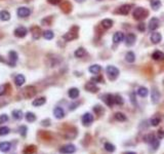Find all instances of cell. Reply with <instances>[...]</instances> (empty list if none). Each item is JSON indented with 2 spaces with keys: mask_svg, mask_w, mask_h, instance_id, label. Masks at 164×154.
<instances>
[{
  "mask_svg": "<svg viewBox=\"0 0 164 154\" xmlns=\"http://www.w3.org/2000/svg\"><path fill=\"white\" fill-rule=\"evenodd\" d=\"M148 14H149L148 10L146 8H144V7H137L132 12V16L137 21L146 19L148 16Z\"/></svg>",
  "mask_w": 164,
  "mask_h": 154,
  "instance_id": "obj_1",
  "label": "cell"
},
{
  "mask_svg": "<svg viewBox=\"0 0 164 154\" xmlns=\"http://www.w3.org/2000/svg\"><path fill=\"white\" fill-rule=\"evenodd\" d=\"M36 94H37L36 89H35L34 86H32V85L26 86L25 89L22 91V95H23V97L25 98V99H31V98L35 97V96H36Z\"/></svg>",
  "mask_w": 164,
  "mask_h": 154,
  "instance_id": "obj_2",
  "label": "cell"
},
{
  "mask_svg": "<svg viewBox=\"0 0 164 154\" xmlns=\"http://www.w3.org/2000/svg\"><path fill=\"white\" fill-rule=\"evenodd\" d=\"M106 72H107V75H108L109 79L110 80H115L117 77L119 76V70L115 67V66H107L106 68Z\"/></svg>",
  "mask_w": 164,
  "mask_h": 154,
  "instance_id": "obj_3",
  "label": "cell"
},
{
  "mask_svg": "<svg viewBox=\"0 0 164 154\" xmlns=\"http://www.w3.org/2000/svg\"><path fill=\"white\" fill-rule=\"evenodd\" d=\"M75 151H76V147L73 144H68L60 148V153L63 154H73Z\"/></svg>",
  "mask_w": 164,
  "mask_h": 154,
  "instance_id": "obj_4",
  "label": "cell"
},
{
  "mask_svg": "<svg viewBox=\"0 0 164 154\" xmlns=\"http://www.w3.org/2000/svg\"><path fill=\"white\" fill-rule=\"evenodd\" d=\"M160 98H161L160 91L156 87H153L152 91H151V100H152V103L153 104H157L160 101Z\"/></svg>",
  "mask_w": 164,
  "mask_h": 154,
  "instance_id": "obj_5",
  "label": "cell"
},
{
  "mask_svg": "<svg viewBox=\"0 0 164 154\" xmlns=\"http://www.w3.org/2000/svg\"><path fill=\"white\" fill-rule=\"evenodd\" d=\"M16 14H18V16H20V18H27V16H29L30 14H31V10H30V8H28V7L22 6L18 8Z\"/></svg>",
  "mask_w": 164,
  "mask_h": 154,
  "instance_id": "obj_6",
  "label": "cell"
},
{
  "mask_svg": "<svg viewBox=\"0 0 164 154\" xmlns=\"http://www.w3.org/2000/svg\"><path fill=\"white\" fill-rule=\"evenodd\" d=\"M103 101L106 103L107 106L109 107H112L113 105L115 104V99H114V96L111 95V94H106V95H104L103 97Z\"/></svg>",
  "mask_w": 164,
  "mask_h": 154,
  "instance_id": "obj_7",
  "label": "cell"
},
{
  "mask_svg": "<svg viewBox=\"0 0 164 154\" xmlns=\"http://www.w3.org/2000/svg\"><path fill=\"white\" fill-rule=\"evenodd\" d=\"M92 121H93V116H92V114L87 112V113H85L82 116V123H83V125H85V126H89L92 123Z\"/></svg>",
  "mask_w": 164,
  "mask_h": 154,
  "instance_id": "obj_8",
  "label": "cell"
},
{
  "mask_svg": "<svg viewBox=\"0 0 164 154\" xmlns=\"http://www.w3.org/2000/svg\"><path fill=\"white\" fill-rule=\"evenodd\" d=\"M8 54H9L8 65L10 66V67H14L16 61H18V54H16V52H14V50H11V52H9Z\"/></svg>",
  "mask_w": 164,
  "mask_h": 154,
  "instance_id": "obj_9",
  "label": "cell"
},
{
  "mask_svg": "<svg viewBox=\"0 0 164 154\" xmlns=\"http://www.w3.org/2000/svg\"><path fill=\"white\" fill-rule=\"evenodd\" d=\"M28 31L25 27H19L14 30V36L19 37V38H23V37H25L27 35Z\"/></svg>",
  "mask_w": 164,
  "mask_h": 154,
  "instance_id": "obj_10",
  "label": "cell"
},
{
  "mask_svg": "<svg viewBox=\"0 0 164 154\" xmlns=\"http://www.w3.org/2000/svg\"><path fill=\"white\" fill-rule=\"evenodd\" d=\"M54 115L58 119H62V118L65 117V111L62 107H56L54 109Z\"/></svg>",
  "mask_w": 164,
  "mask_h": 154,
  "instance_id": "obj_11",
  "label": "cell"
},
{
  "mask_svg": "<svg viewBox=\"0 0 164 154\" xmlns=\"http://www.w3.org/2000/svg\"><path fill=\"white\" fill-rule=\"evenodd\" d=\"M135 39H137V37H135V35L133 34V33H128V34L125 36L126 45H128V46L133 45V44H134V42H135Z\"/></svg>",
  "mask_w": 164,
  "mask_h": 154,
  "instance_id": "obj_12",
  "label": "cell"
},
{
  "mask_svg": "<svg viewBox=\"0 0 164 154\" xmlns=\"http://www.w3.org/2000/svg\"><path fill=\"white\" fill-rule=\"evenodd\" d=\"M131 7H132V5H130V4L122 5V6H120L119 8H118L117 12H118V14H123V16H125V14H128V12H130Z\"/></svg>",
  "mask_w": 164,
  "mask_h": 154,
  "instance_id": "obj_13",
  "label": "cell"
},
{
  "mask_svg": "<svg viewBox=\"0 0 164 154\" xmlns=\"http://www.w3.org/2000/svg\"><path fill=\"white\" fill-rule=\"evenodd\" d=\"M124 38H125V36H124V34L122 32H116V33L113 35V42H114L115 44H118V43H120L121 41H123Z\"/></svg>",
  "mask_w": 164,
  "mask_h": 154,
  "instance_id": "obj_14",
  "label": "cell"
},
{
  "mask_svg": "<svg viewBox=\"0 0 164 154\" xmlns=\"http://www.w3.org/2000/svg\"><path fill=\"white\" fill-rule=\"evenodd\" d=\"M159 27V20L157 18H152L150 20V23H149V29L151 31H155L157 28Z\"/></svg>",
  "mask_w": 164,
  "mask_h": 154,
  "instance_id": "obj_15",
  "label": "cell"
},
{
  "mask_svg": "<svg viewBox=\"0 0 164 154\" xmlns=\"http://www.w3.org/2000/svg\"><path fill=\"white\" fill-rule=\"evenodd\" d=\"M26 82V78L25 76L23 74H19L16 76V78H14V83H16V86H22L24 85Z\"/></svg>",
  "mask_w": 164,
  "mask_h": 154,
  "instance_id": "obj_16",
  "label": "cell"
},
{
  "mask_svg": "<svg viewBox=\"0 0 164 154\" xmlns=\"http://www.w3.org/2000/svg\"><path fill=\"white\" fill-rule=\"evenodd\" d=\"M31 32H32V36L34 39H39V37L41 36V29L38 26H34L31 28Z\"/></svg>",
  "mask_w": 164,
  "mask_h": 154,
  "instance_id": "obj_17",
  "label": "cell"
},
{
  "mask_svg": "<svg viewBox=\"0 0 164 154\" xmlns=\"http://www.w3.org/2000/svg\"><path fill=\"white\" fill-rule=\"evenodd\" d=\"M79 94H80V91H79L78 89H76V87H72V89H69V93H68V95H69L70 99L75 100V99H77V98L79 97Z\"/></svg>",
  "mask_w": 164,
  "mask_h": 154,
  "instance_id": "obj_18",
  "label": "cell"
},
{
  "mask_svg": "<svg viewBox=\"0 0 164 154\" xmlns=\"http://www.w3.org/2000/svg\"><path fill=\"white\" fill-rule=\"evenodd\" d=\"M161 40H162V36L160 33H158V32L152 33V35H151V41H152L154 44H157V43H159Z\"/></svg>",
  "mask_w": 164,
  "mask_h": 154,
  "instance_id": "obj_19",
  "label": "cell"
},
{
  "mask_svg": "<svg viewBox=\"0 0 164 154\" xmlns=\"http://www.w3.org/2000/svg\"><path fill=\"white\" fill-rule=\"evenodd\" d=\"M11 149V143L9 142H1L0 143V151L1 152H8Z\"/></svg>",
  "mask_w": 164,
  "mask_h": 154,
  "instance_id": "obj_20",
  "label": "cell"
},
{
  "mask_svg": "<svg viewBox=\"0 0 164 154\" xmlns=\"http://www.w3.org/2000/svg\"><path fill=\"white\" fill-rule=\"evenodd\" d=\"M45 103H46V99H45L44 97H40V98L35 99V100L32 102V105H33L34 107H40L42 106V105H44Z\"/></svg>",
  "mask_w": 164,
  "mask_h": 154,
  "instance_id": "obj_21",
  "label": "cell"
},
{
  "mask_svg": "<svg viewBox=\"0 0 164 154\" xmlns=\"http://www.w3.org/2000/svg\"><path fill=\"white\" fill-rule=\"evenodd\" d=\"M11 115H12V118L16 120H21L23 117H24V113H23L22 110H19V109H16L14 111L11 112Z\"/></svg>",
  "mask_w": 164,
  "mask_h": 154,
  "instance_id": "obj_22",
  "label": "cell"
},
{
  "mask_svg": "<svg viewBox=\"0 0 164 154\" xmlns=\"http://www.w3.org/2000/svg\"><path fill=\"white\" fill-rule=\"evenodd\" d=\"M88 70H89V72L91 73V74L97 75L102 71V67L99 65H97V64H95V65L90 66L89 68H88Z\"/></svg>",
  "mask_w": 164,
  "mask_h": 154,
  "instance_id": "obj_23",
  "label": "cell"
},
{
  "mask_svg": "<svg viewBox=\"0 0 164 154\" xmlns=\"http://www.w3.org/2000/svg\"><path fill=\"white\" fill-rule=\"evenodd\" d=\"M85 89L86 91H89V93H97V91H99V87H97L93 82H88L85 85Z\"/></svg>",
  "mask_w": 164,
  "mask_h": 154,
  "instance_id": "obj_24",
  "label": "cell"
},
{
  "mask_svg": "<svg viewBox=\"0 0 164 154\" xmlns=\"http://www.w3.org/2000/svg\"><path fill=\"white\" fill-rule=\"evenodd\" d=\"M152 58L155 61H161V60H164V54L160 50H156L152 54Z\"/></svg>",
  "mask_w": 164,
  "mask_h": 154,
  "instance_id": "obj_25",
  "label": "cell"
},
{
  "mask_svg": "<svg viewBox=\"0 0 164 154\" xmlns=\"http://www.w3.org/2000/svg\"><path fill=\"white\" fill-rule=\"evenodd\" d=\"M77 37V33H73L72 32V29H71V31L68 32V33H66L65 35L63 36V38L65 39L66 41H71L73 40V39H75Z\"/></svg>",
  "mask_w": 164,
  "mask_h": 154,
  "instance_id": "obj_26",
  "label": "cell"
},
{
  "mask_svg": "<svg viewBox=\"0 0 164 154\" xmlns=\"http://www.w3.org/2000/svg\"><path fill=\"white\" fill-rule=\"evenodd\" d=\"M137 95H139L141 98H146L147 96L149 95L148 89H147V87H145V86H142V87H139V89H137Z\"/></svg>",
  "mask_w": 164,
  "mask_h": 154,
  "instance_id": "obj_27",
  "label": "cell"
},
{
  "mask_svg": "<svg viewBox=\"0 0 164 154\" xmlns=\"http://www.w3.org/2000/svg\"><path fill=\"white\" fill-rule=\"evenodd\" d=\"M102 26H103L105 29H110L113 26V21L111 19H105V20L102 21Z\"/></svg>",
  "mask_w": 164,
  "mask_h": 154,
  "instance_id": "obj_28",
  "label": "cell"
},
{
  "mask_svg": "<svg viewBox=\"0 0 164 154\" xmlns=\"http://www.w3.org/2000/svg\"><path fill=\"white\" fill-rule=\"evenodd\" d=\"M36 146L34 145H30L28 147H26L25 149L23 150V154H33L36 152Z\"/></svg>",
  "mask_w": 164,
  "mask_h": 154,
  "instance_id": "obj_29",
  "label": "cell"
},
{
  "mask_svg": "<svg viewBox=\"0 0 164 154\" xmlns=\"http://www.w3.org/2000/svg\"><path fill=\"white\" fill-rule=\"evenodd\" d=\"M25 118L28 122H34V121L37 119L36 115H35L33 112H27V113L25 114Z\"/></svg>",
  "mask_w": 164,
  "mask_h": 154,
  "instance_id": "obj_30",
  "label": "cell"
},
{
  "mask_svg": "<svg viewBox=\"0 0 164 154\" xmlns=\"http://www.w3.org/2000/svg\"><path fill=\"white\" fill-rule=\"evenodd\" d=\"M162 120V115H156L151 119V124L152 126H157Z\"/></svg>",
  "mask_w": 164,
  "mask_h": 154,
  "instance_id": "obj_31",
  "label": "cell"
},
{
  "mask_svg": "<svg viewBox=\"0 0 164 154\" xmlns=\"http://www.w3.org/2000/svg\"><path fill=\"white\" fill-rule=\"evenodd\" d=\"M151 6L154 10H158L161 7V1L160 0H151Z\"/></svg>",
  "mask_w": 164,
  "mask_h": 154,
  "instance_id": "obj_32",
  "label": "cell"
},
{
  "mask_svg": "<svg viewBox=\"0 0 164 154\" xmlns=\"http://www.w3.org/2000/svg\"><path fill=\"white\" fill-rule=\"evenodd\" d=\"M10 19V14L6 10H1L0 12V20L1 21H8Z\"/></svg>",
  "mask_w": 164,
  "mask_h": 154,
  "instance_id": "obj_33",
  "label": "cell"
},
{
  "mask_svg": "<svg viewBox=\"0 0 164 154\" xmlns=\"http://www.w3.org/2000/svg\"><path fill=\"white\" fill-rule=\"evenodd\" d=\"M156 140V138H155V136H154L153 134H148L147 136H145L144 137V141L146 143H148V144H152V143L154 142V141Z\"/></svg>",
  "mask_w": 164,
  "mask_h": 154,
  "instance_id": "obj_34",
  "label": "cell"
},
{
  "mask_svg": "<svg viewBox=\"0 0 164 154\" xmlns=\"http://www.w3.org/2000/svg\"><path fill=\"white\" fill-rule=\"evenodd\" d=\"M125 60L128 62V63H133L135 60V54H133L132 52H128L125 56Z\"/></svg>",
  "mask_w": 164,
  "mask_h": 154,
  "instance_id": "obj_35",
  "label": "cell"
},
{
  "mask_svg": "<svg viewBox=\"0 0 164 154\" xmlns=\"http://www.w3.org/2000/svg\"><path fill=\"white\" fill-rule=\"evenodd\" d=\"M43 37H44L46 40H51L54 37V32L50 31V30H46V31L43 32Z\"/></svg>",
  "mask_w": 164,
  "mask_h": 154,
  "instance_id": "obj_36",
  "label": "cell"
},
{
  "mask_svg": "<svg viewBox=\"0 0 164 154\" xmlns=\"http://www.w3.org/2000/svg\"><path fill=\"white\" fill-rule=\"evenodd\" d=\"M74 54H75V57L76 58H82L84 54H85V50L82 48V47H79L78 50H75Z\"/></svg>",
  "mask_w": 164,
  "mask_h": 154,
  "instance_id": "obj_37",
  "label": "cell"
},
{
  "mask_svg": "<svg viewBox=\"0 0 164 154\" xmlns=\"http://www.w3.org/2000/svg\"><path fill=\"white\" fill-rule=\"evenodd\" d=\"M19 131H20V135H21V136L25 138V137L27 136L28 127L26 126V125H21V126L19 127Z\"/></svg>",
  "mask_w": 164,
  "mask_h": 154,
  "instance_id": "obj_38",
  "label": "cell"
},
{
  "mask_svg": "<svg viewBox=\"0 0 164 154\" xmlns=\"http://www.w3.org/2000/svg\"><path fill=\"white\" fill-rule=\"evenodd\" d=\"M10 133V129L7 126H0V136H6Z\"/></svg>",
  "mask_w": 164,
  "mask_h": 154,
  "instance_id": "obj_39",
  "label": "cell"
},
{
  "mask_svg": "<svg viewBox=\"0 0 164 154\" xmlns=\"http://www.w3.org/2000/svg\"><path fill=\"white\" fill-rule=\"evenodd\" d=\"M115 118H116L118 121H125V120H126L125 114L121 113V112H117V113L115 114Z\"/></svg>",
  "mask_w": 164,
  "mask_h": 154,
  "instance_id": "obj_40",
  "label": "cell"
},
{
  "mask_svg": "<svg viewBox=\"0 0 164 154\" xmlns=\"http://www.w3.org/2000/svg\"><path fill=\"white\" fill-rule=\"evenodd\" d=\"M105 149H106V151L108 152H114L115 151V146L113 145V144H111V143H105Z\"/></svg>",
  "mask_w": 164,
  "mask_h": 154,
  "instance_id": "obj_41",
  "label": "cell"
},
{
  "mask_svg": "<svg viewBox=\"0 0 164 154\" xmlns=\"http://www.w3.org/2000/svg\"><path fill=\"white\" fill-rule=\"evenodd\" d=\"M9 87V84L5 83V84H1L0 85V96H3L5 93H6L7 89Z\"/></svg>",
  "mask_w": 164,
  "mask_h": 154,
  "instance_id": "obj_42",
  "label": "cell"
},
{
  "mask_svg": "<svg viewBox=\"0 0 164 154\" xmlns=\"http://www.w3.org/2000/svg\"><path fill=\"white\" fill-rule=\"evenodd\" d=\"M114 99H115V104H117V105L123 104V99H122L121 96H119V95L114 96Z\"/></svg>",
  "mask_w": 164,
  "mask_h": 154,
  "instance_id": "obj_43",
  "label": "cell"
},
{
  "mask_svg": "<svg viewBox=\"0 0 164 154\" xmlns=\"http://www.w3.org/2000/svg\"><path fill=\"white\" fill-rule=\"evenodd\" d=\"M7 121H8V115H6V114H1V115H0V124L7 122Z\"/></svg>",
  "mask_w": 164,
  "mask_h": 154,
  "instance_id": "obj_44",
  "label": "cell"
},
{
  "mask_svg": "<svg viewBox=\"0 0 164 154\" xmlns=\"http://www.w3.org/2000/svg\"><path fill=\"white\" fill-rule=\"evenodd\" d=\"M101 81H103V77L102 76H97V77L91 78V82H93V83H97V82H101Z\"/></svg>",
  "mask_w": 164,
  "mask_h": 154,
  "instance_id": "obj_45",
  "label": "cell"
},
{
  "mask_svg": "<svg viewBox=\"0 0 164 154\" xmlns=\"http://www.w3.org/2000/svg\"><path fill=\"white\" fill-rule=\"evenodd\" d=\"M159 144H160V143H159V140H158V139H156V140L154 141V142L152 143V144H151V146H152V148H153L154 150H156L158 147H159Z\"/></svg>",
  "mask_w": 164,
  "mask_h": 154,
  "instance_id": "obj_46",
  "label": "cell"
},
{
  "mask_svg": "<svg viewBox=\"0 0 164 154\" xmlns=\"http://www.w3.org/2000/svg\"><path fill=\"white\" fill-rule=\"evenodd\" d=\"M48 2L50 4H54V5H56V4H60L62 2V0H47Z\"/></svg>",
  "mask_w": 164,
  "mask_h": 154,
  "instance_id": "obj_47",
  "label": "cell"
},
{
  "mask_svg": "<svg viewBox=\"0 0 164 154\" xmlns=\"http://www.w3.org/2000/svg\"><path fill=\"white\" fill-rule=\"evenodd\" d=\"M137 30L141 32H144L145 31V24L142 23V24H139V26H137Z\"/></svg>",
  "mask_w": 164,
  "mask_h": 154,
  "instance_id": "obj_48",
  "label": "cell"
},
{
  "mask_svg": "<svg viewBox=\"0 0 164 154\" xmlns=\"http://www.w3.org/2000/svg\"><path fill=\"white\" fill-rule=\"evenodd\" d=\"M157 135H158V139H163V138H164V131H162V129L158 131Z\"/></svg>",
  "mask_w": 164,
  "mask_h": 154,
  "instance_id": "obj_49",
  "label": "cell"
},
{
  "mask_svg": "<svg viewBox=\"0 0 164 154\" xmlns=\"http://www.w3.org/2000/svg\"><path fill=\"white\" fill-rule=\"evenodd\" d=\"M125 154H137L135 152H126Z\"/></svg>",
  "mask_w": 164,
  "mask_h": 154,
  "instance_id": "obj_50",
  "label": "cell"
}]
</instances>
